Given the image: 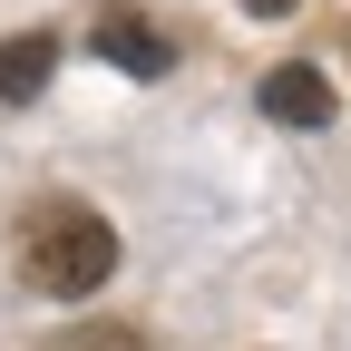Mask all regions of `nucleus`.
<instances>
[{
    "instance_id": "f257e3e1",
    "label": "nucleus",
    "mask_w": 351,
    "mask_h": 351,
    "mask_svg": "<svg viewBox=\"0 0 351 351\" xmlns=\"http://www.w3.org/2000/svg\"><path fill=\"white\" fill-rule=\"evenodd\" d=\"M10 254H20V283L49 293V302H88L108 274H117V225L78 195H39L20 225H10Z\"/></svg>"
},
{
    "instance_id": "f03ea898",
    "label": "nucleus",
    "mask_w": 351,
    "mask_h": 351,
    "mask_svg": "<svg viewBox=\"0 0 351 351\" xmlns=\"http://www.w3.org/2000/svg\"><path fill=\"white\" fill-rule=\"evenodd\" d=\"M88 49H98L108 69H127V78H166V69H176V39H166L147 10H127V0H108V10H98Z\"/></svg>"
},
{
    "instance_id": "7ed1b4c3",
    "label": "nucleus",
    "mask_w": 351,
    "mask_h": 351,
    "mask_svg": "<svg viewBox=\"0 0 351 351\" xmlns=\"http://www.w3.org/2000/svg\"><path fill=\"white\" fill-rule=\"evenodd\" d=\"M263 117H283V127H332V88H322V69L313 59H283V69H263Z\"/></svg>"
},
{
    "instance_id": "20e7f679",
    "label": "nucleus",
    "mask_w": 351,
    "mask_h": 351,
    "mask_svg": "<svg viewBox=\"0 0 351 351\" xmlns=\"http://www.w3.org/2000/svg\"><path fill=\"white\" fill-rule=\"evenodd\" d=\"M49 69H59V39L49 29H20V39H0V98H39V88H49Z\"/></svg>"
},
{
    "instance_id": "39448f33",
    "label": "nucleus",
    "mask_w": 351,
    "mask_h": 351,
    "mask_svg": "<svg viewBox=\"0 0 351 351\" xmlns=\"http://www.w3.org/2000/svg\"><path fill=\"white\" fill-rule=\"evenodd\" d=\"M244 10H254V20H283V10H293V0H244Z\"/></svg>"
}]
</instances>
